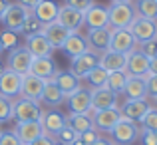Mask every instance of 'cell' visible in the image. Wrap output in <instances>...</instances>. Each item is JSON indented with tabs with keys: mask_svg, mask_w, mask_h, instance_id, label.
Returning <instances> with one entry per match:
<instances>
[{
	"mask_svg": "<svg viewBox=\"0 0 157 145\" xmlns=\"http://www.w3.org/2000/svg\"><path fill=\"white\" fill-rule=\"evenodd\" d=\"M92 145H115L113 141H109V139H104V137H100L96 143H92Z\"/></svg>",
	"mask_w": 157,
	"mask_h": 145,
	"instance_id": "cell-49",
	"label": "cell"
},
{
	"mask_svg": "<svg viewBox=\"0 0 157 145\" xmlns=\"http://www.w3.org/2000/svg\"><path fill=\"white\" fill-rule=\"evenodd\" d=\"M22 32H24L26 36H32V34H38V32H42V24H40L38 20L32 16V12H30V16L26 18V22H24Z\"/></svg>",
	"mask_w": 157,
	"mask_h": 145,
	"instance_id": "cell-39",
	"label": "cell"
},
{
	"mask_svg": "<svg viewBox=\"0 0 157 145\" xmlns=\"http://www.w3.org/2000/svg\"><path fill=\"white\" fill-rule=\"evenodd\" d=\"M0 42H2V50H12L18 46V34L10 30H4L0 34Z\"/></svg>",
	"mask_w": 157,
	"mask_h": 145,
	"instance_id": "cell-38",
	"label": "cell"
},
{
	"mask_svg": "<svg viewBox=\"0 0 157 145\" xmlns=\"http://www.w3.org/2000/svg\"><path fill=\"white\" fill-rule=\"evenodd\" d=\"M44 86L46 82L42 78L34 76V74H24L22 76V90H20V97H26V99H34V101H40L44 92Z\"/></svg>",
	"mask_w": 157,
	"mask_h": 145,
	"instance_id": "cell-13",
	"label": "cell"
},
{
	"mask_svg": "<svg viewBox=\"0 0 157 145\" xmlns=\"http://www.w3.org/2000/svg\"><path fill=\"white\" fill-rule=\"evenodd\" d=\"M139 123H141V129L157 133V109H155V107H149V111L141 117Z\"/></svg>",
	"mask_w": 157,
	"mask_h": 145,
	"instance_id": "cell-36",
	"label": "cell"
},
{
	"mask_svg": "<svg viewBox=\"0 0 157 145\" xmlns=\"http://www.w3.org/2000/svg\"><path fill=\"white\" fill-rule=\"evenodd\" d=\"M14 119V99L0 96V123Z\"/></svg>",
	"mask_w": 157,
	"mask_h": 145,
	"instance_id": "cell-34",
	"label": "cell"
},
{
	"mask_svg": "<svg viewBox=\"0 0 157 145\" xmlns=\"http://www.w3.org/2000/svg\"><path fill=\"white\" fill-rule=\"evenodd\" d=\"M30 145H54V139H52V137H48V135L44 133V135H40L36 141H32Z\"/></svg>",
	"mask_w": 157,
	"mask_h": 145,
	"instance_id": "cell-45",
	"label": "cell"
},
{
	"mask_svg": "<svg viewBox=\"0 0 157 145\" xmlns=\"http://www.w3.org/2000/svg\"><path fill=\"white\" fill-rule=\"evenodd\" d=\"M14 133L22 145H30L40 135H44V129H42V123L40 121H16Z\"/></svg>",
	"mask_w": 157,
	"mask_h": 145,
	"instance_id": "cell-14",
	"label": "cell"
},
{
	"mask_svg": "<svg viewBox=\"0 0 157 145\" xmlns=\"http://www.w3.org/2000/svg\"><path fill=\"white\" fill-rule=\"evenodd\" d=\"M100 66L107 72H121L127 66V54H119L113 50H107V52L100 54Z\"/></svg>",
	"mask_w": 157,
	"mask_h": 145,
	"instance_id": "cell-26",
	"label": "cell"
},
{
	"mask_svg": "<svg viewBox=\"0 0 157 145\" xmlns=\"http://www.w3.org/2000/svg\"><path fill=\"white\" fill-rule=\"evenodd\" d=\"M68 105H70V111L72 113H88L92 111V90H86V88H80L68 96Z\"/></svg>",
	"mask_w": 157,
	"mask_h": 145,
	"instance_id": "cell-18",
	"label": "cell"
},
{
	"mask_svg": "<svg viewBox=\"0 0 157 145\" xmlns=\"http://www.w3.org/2000/svg\"><path fill=\"white\" fill-rule=\"evenodd\" d=\"M42 34L48 38V42L54 46V50H56V48L62 50L66 38L70 36V30L64 28L60 22H50V24H46V26H42Z\"/></svg>",
	"mask_w": 157,
	"mask_h": 145,
	"instance_id": "cell-25",
	"label": "cell"
},
{
	"mask_svg": "<svg viewBox=\"0 0 157 145\" xmlns=\"http://www.w3.org/2000/svg\"><path fill=\"white\" fill-rule=\"evenodd\" d=\"M30 12H32V16H34L42 26H46V24H50V22H56L58 12H60V6H58L56 0H40Z\"/></svg>",
	"mask_w": 157,
	"mask_h": 145,
	"instance_id": "cell-16",
	"label": "cell"
},
{
	"mask_svg": "<svg viewBox=\"0 0 157 145\" xmlns=\"http://www.w3.org/2000/svg\"><path fill=\"white\" fill-rule=\"evenodd\" d=\"M62 50H64L70 58H74V56H80V54L88 52L90 46H88V40H86L84 36H80L78 32H70V36L66 38Z\"/></svg>",
	"mask_w": 157,
	"mask_h": 145,
	"instance_id": "cell-28",
	"label": "cell"
},
{
	"mask_svg": "<svg viewBox=\"0 0 157 145\" xmlns=\"http://www.w3.org/2000/svg\"><path fill=\"white\" fill-rule=\"evenodd\" d=\"M139 137H141V145H157V133L153 131H139Z\"/></svg>",
	"mask_w": 157,
	"mask_h": 145,
	"instance_id": "cell-44",
	"label": "cell"
},
{
	"mask_svg": "<svg viewBox=\"0 0 157 145\" xmlns=\"http://www.w3.org/2000/svg\"><path fill=\"white\" fill-rule=\"evenodd\" d=\"M64 99H66V96L60 92V88H58L54 82H46L42 97H40V103H42V105H48V107H56V105H60Z\"/></svg>",
	"mask_w": 157,
	"mask_h": 145,
	"instance_id": "cell-29",
	"label": "cell"
},
{
	"mask_svg": "<svg viewBox=\"0 0 157 145\" xmlns=\"http://www.w3.org/2000/svg\"><path fill=\"white\" fill-rule=\"evenodd\" d=\"M20 90H22V76L12 70H4L0 74V96L16 99L20 97Z\"/></svg>",
	"mask_w": 157,
	"mask_h": 145,
	"instance_id": "cell-10",
	"label": "cell"
},
{
	"mask_svg": "<svg viewBox=\"0 0 157 145\" xmlns=\"http://www.w3.org/2000/svg\"><path fill=\"white\" fill-rule=\"evenodd\" d=\"M133 8L137 16L157 22V0H137L133 4Z\"/></svg>",
	"mask_w": 157,
	"mask_h": 145,
	"instance_id": "cell-31",
	"label": "cell"
},
{
	"mask_svg": "<svg viewBox=\"0 0 157 145\" xmlns=\"http://www.w3.org/2000/svg\"><path fill=\"white\" fill-rule=\"evenodd\" d=\"M42 103L26 97L14 99V119L16 121H40L42 117Z\"/></svg>",
	"mask_w": 157,
	"mask_h": 145,
	"instance_id": "cell-3",
	"label": "cell"
},
{
	"mask_svg": "<svg viewBox=\"0 0 157 145\" xmlns=\"http://www.w3.org/2000/svg\"><path fill=\"white\" fill-rule=\"evenodd\" d=\"M127 78H129V74H127L125 70H121V72H109L105 88L111 90V92H115V93H123V88H125Z\"/></svg>",
	"mask_w": 157,
	"mask_h": 145,
	"instance_id": "cell-32",
	"label": "cell"
},
{
	"mask_svg": "<svg viewBox=\"0 0 157 145\" xmlns=\"http://www.w3.org/2000/svg\"><path fill=\"white\" fill-rule=\"evenodd\" d=\"M107 76H109V72L104 70L101 66H96V68L92 70V72L86 76V80H88L90 84V90H98V88H104L107 84Z\"/></svg>",
	"mask_w": 157,
	"mask_h": 145,
	"instance_id": "cell-33",
	"label": "cell"
},
{
	"mask_svg": "<svg viewBox=\"0 0 157 145\" xmlns=\"http://www.w3.org/2000/svg\"><path fill=\"white\" fill-rule=\"evenodd\" d=\"M66 119H68V125L72 127L78 135H82L84 131H88V129L94 127L92 117H90L88 113H72V111H70V115H66Z\"/></svg>",
	"mask_w": 157,
	"mask_h": 145,
	"instance_id": "cell-30",
	"label": "cell"
},
{
	"mask_svg": "<svg viewBox=\"0 0 157 145\" xmlns=\"http://www.w3.org/2000/svg\"><path fill=\"white\" fill-rule=\"evenodd\" d=\"M0 145H22L14 131H0Z\"/></svg>",
	"mask_w": 157,
	"mask_h": 145,
	"instance_id": "cell-41",
	"label": "cell"
},
{
	"mask_svg": "<svg viewBox=\"0 0 157 145\" xmlns=\"http://www.w3.org/2000/svg\"><path fill=\"white\" fill-rule=\"evenodd\" d=\"M16 2H18L20 6H24V8H26V10H32V8H34L36 4L40 2V0H16Z\"/></svg>",
	"mask_w": 157,
	"mask_h": 145,
	"instance_id": "cell-46",
	"label": "cell"
},
{
	"mask_svg": "<svg viewBox=\"0 0 157 145\" xmlns=\"http://www.w3.org/2000/svg\"><path fill=\"white\" fill-rule=\"evenodd\" d=\"M147 76H157V56L149 58V72H147Z\"/></svg>",
	"mask_w": 157,
	"mask_h": 145,
	"instance_id": "cell-47",
	"label": "cell"
},
{
	"mask_svg": "<svg viewBox=\"0 0 157 145\" xmlns=\"http://www.w3.org/2000/svg\"><path fill=\"white\" fill-rule=\"evenodd\" d=\"M111 2H131V0H111Z\"/></svg>",
	"mask_w": 157,
	"mask_h": 145,
	"instance_id": "cell-52",
	"label": "cell"
},
{
	"mask_svg": "<svg viewBox=\"0 0 157 145\" xmlns=\"http://www.w3.org/2000/svg\"><path fill=\"white\" fill-rule=\"evenodd\" d=\"M125 99H147V84L145 76H129L123 88Z\"/></svg>",
	"mask_w": 157,
	"mask_h": 145,
	"instance_id": "cell-24",
	"label": "cell"
},
{
	"mask_svg": "<svg viewBox=\"0 0 157 145\" xmlns=\"http://www.w3.org/2000/svg\"><path fill=\"white\" fill-rule=\"evenodd\" d=\"M26 48L34 58H48V56H52V52H54V46L48 42V38L42 32L26 36Z\"/></svg>",
	"mask_w": 157,
	"mask_h": 145,
	"instance_id": "cell-20",
	"label": "cell"
},
{
	"mask_svg": "<svg viewBox=\"0 0 157 145\" xmlns=\"http://www.w3.org/2000/svg\"><path fill=\"white\" fill-rule=\"evenodd\" d=\"M40 123H42V129L48 137H56V133L62 129V127L68 123L66 115L62 113L56 107H50V109L42 111V117H40Z\"/></svg>",
	"mask_w": 157,
	"mask_h": 145,
	"instance_id": "cell-9",
	"label": "cell"
},
{
	"mask_svg": "<svg viewBox=\"0 0 157 145\" xmlns=\"http://www.w3.org/2000/svg\"><path fill=\"white\" fill-rule=\"evenodd\" d=\"M84 24L88 26V30L109 26V14H107V8L101 6V4L94 2L92 6L84 12Z\"/></svg>",
	"mask_w": 157,
	"mask_h": 145,
	"instance_id": "cell-15",
	"label": "cell"
},
{
	"mask_svg": "<svg viewBox=\"0 0 157 145\" xmlns=\"http://www.w3.org/2000/svg\"><path fill=\"white\" fill-rule=\"evenodd\" d=\"M64 4L70 6V8H76V10H80V12H86L94 4V0H64Z\"/></svg>",
	"mask_w": 157,
	"mask_h": 145,
	"instance_id": "cell-40",
	"label": "cell"
},
{
	"mask_svg": "<svg viewBox=\"0 0 157 145\" xmlns=\"http://www.w3.org/2000/svg\"><path fill=\"white\" fill-rule=\"evenodd\" d=\"M137 48V40L133 38L127 28H111V40H109V50L119 54H129Z\"/></svg>",
	"mask_w": 157,
	"mask_h": 145,
	"instance_id": "cell-8",
	"label": "cell"
},
{
	"mask_svg": "<svg viewBox=\"0 0 157 145\" xmlns=\"http://www.w3.org/2000/svg\"><path fill=\"white\" fill-rule=\"evenodd\" d=\"M151 107H155V109H157V97L153 99V105H151Z\"/></svg>",
	"mask_w": 157,
	"mask_h": 145,
	"instance_id": "cell-53",
	"label": "cell"
},
{
	"mask_svg": "<svg viewBox=\"0 0 157 145\" xmlns=\"http://www.w3.org/2000/svg\"><path fill=\"white\" fill-rule=\"evenodd\" d=\"M109 107H119L117 105V93L104 88L92 90V109H109Z\"/></svg>",
	"mask_w": 157,
	"mask_h": 145,
	"instance_id": "cell-23",
	"label": "cell"
},
{
	"mask_svg": "<svg viewBox=\"0 0 157 145\" xmlns=\"http://www.w3.org/2000/svg\"><path fill=\"white\" fill-rule=\"evenodd\" d=\"M78 137H80V135H78L76 131H74L72 127H70L68 123H66V125H64V127H62V129L56 133V137H52V139L60 141L62 145H74V141H76Z\"/></svg>",
	"mask_w": 157,
	"mask_h": 145,
	"instance_id": "cell-35",
	"label": "cell"
},
{
	"mask_svg": "<svg viewBox=\"0 0 157 145\" xmlns=\"http://www.w3.org/2000/svg\"><path fill=\"white\" fill-rule=\"evenodd\" d=\"M4 70H6V64H4V62H2V60H0V74H2V72H4Z\"/></svg>",
	"mask_w": 157,
	"mask_h": 145,
	"instance_id": "cell-50",
	"label": "cell"
},
{
	"mask_svg": "<svg viewBox=\"0 0 157 145\" xmlns=\"http://www.w3.org/2000/svg\"><path fill=\"white\" fill-rule=\"evenodd\" d=\"M56 22H60L64 28H68L70 32H78L84 24V12L76 10V8H70V6H60V12H58V18Z\"/></svg>",
	"mask_w": 157,
	"mask_h": 145,
	"instance_id": "cell-19",
	"label": "cell"
},
{
	"mask_svg": "<svg viewBox=\"0 0 157 145\" xmlns=\"http://www.w3.org/2000/svg\"><path fill=\"white\" fill-rule=\"evenodd\" d=\"M8 6H10V2H8V0H0V20H2V16H4V12H6Z\"/></svg>",
	"mask_w": 157,
	"mask_h": 145,
	"instance_id": "cell-48",
	"label": "cell"
},
{
	"mask_svg": "<svg viewBox=\"0 0 157 145\" xmlns=\"http://www.w3.org/2000/svg\"><path fill=\"white\" fill-rule=\"evenodd\" d=\"M96 66H100V54L92 52V50H88V52L80 54V56H74L72 58V66H70V72L74 74L76 78H86L90 72H92Z\"/></svg>",
	"mask_w": 157,
	"mask_h": 145,
	"instance_id": "cell-7",
	"label": "cell"
},
{
	"mask_svg": "<svg viewBox=\"0 0 157 145\" xmlns=\"http://www.w3.org/2000/svg\"><path fill=\"white\" fill-rule=\"evenodd\" d=\"M145 84H147V97L155 99L157 97V76H145Z\"/></svg>",
	"mask_w": 157,
	"mask_h": 145,
	"instance_id": "cell-42",
	"label": "cell"
},
{
	"mask_svg": "<svg viewBox=\"0 0 157 145\" xmlns=\"http://www.w3.org/2000/svg\"><path fill=\"white\" fill-rule=\"evenodd\" d=\"M80 139H82V141H84L86 145H92V143H96L98 139H100V133H98V131H96V129L92 127V129L84 131V133L80 135Z\"/></svg>",
	"mask_w": 157,
	"mask_h": 145,
	"instance_id": "cell-43",
	"label": "cell"
},
{
	"mask_svg": "<svg viewBox=\"0 0 157 145\" xmlns=\"http://www.w3.org/2000/svg\"><path fill=\"white\" fill-rule=\"evenodd\" d=\"M90 117H92V123H94V129H96V131L109 133V131L115 127V123L121 119V111H119V107L92 109V111H90Z\"/></svg>",
	"mask_w": 157,
	"mask_h": 145,
	"instance_id": "cell-4",
	"label": "cell"
},
{
	"mask_svg": "<svg viewBox=\"0 0 157 145\" xmlns=\"http://www.w3.org/2000/svg\"><path fill=\"white\" fill-rule=\"evenodd\" d=\"M151 103L147 99H125L123 105H119V111L125 119H131V121H141V117L149 111Z\"/></svg>",
	"mask_w": 157,
	"mask_h": 145,
	"instance_id": "cell-17",
	"label": "cell"
},
{
	"mask_svg": "<svg viewBox=\"0 0 157 145\" xmlns=\"http://www.w3.org/2000/svg\"><path fill=\"white\" fill-rule=\"evenodd\" d=\"M0 54H2V42H0Z\"/></svg>",
	"mask_w": 157,
	"mask_h": 145,
	"instance_id": "cell-54",
	"label": "cell"
},
{
	"mask_svg": "<svg viewBox=\"0 0 157 145\" xmlns=\"http://www.w3.org/2000/svg\"><path fill=\"white\" fill-rule=\"evenodd\" d=\"M109 14V28H129L135 14V8L131 2H111L107 6Z\"/></svg>",
	"mask_w": 157,
	"mask_h": 145,
	"instance_id": "cell-1",
	"label": "cell"
},
{
	"mask_svg": "<svg viewBox=\"0 0 157 145\" xmlns=\"http://www.w3.org/2000/svg\"><path fill=\"white\" fill-rule=\"evenodd\" d=\"M30 74L42 78L44 82H52L54 76L58 74V66H56V62L52 60V56L34 58V60H32V66H30Z\"/></svg>",
	"mask_w": 157,
	"mask_h": 145,
	"instance_id": "cell-21",
	"label": "cell"
},
{
	"mask_svg": "<svg viewBox=\"0 0 157 145\" xmlns=\"http://www.w3.org/2000/svg\"><path fill=\"white\" fill-rule=\"evenodd\" d=\"M30 16V10H26L24 6H20L18 2H10V6L6 8V12H4L2 20L0 22L4 24V28L10 32H22L24 28V22H26V18Z\"/></svg>",
	"mask_w": 157,
	"mask_h": 145,
	"instance_id": "cell-6",
	"label": "cell"
},
{
	"mask_svg": "<svg viewBox=\"0 0 157 145\" xmlns=\"http://www.w3.org/2000/svg\"><path fill=\"white\" fill-rule=\"evenodd\" d=\"M125 72L129 74V76H147V72H149V58L143 56V54L135 48L133 52L127 54Z\"/></svg>",
	"mask_w": 157,
	"mask_h": 145,
	"instance_id": "cell-22",
	"label": "cell"
},
{
	"mask_svg": "<svg viewBox=\"0 0 157 145\" xmlns=\"http://www.w3.org/2000/svg\"><path fill=\"white\" fill-rule=\"evenodd\" d=\"M137 50L147 58H155L157 56V38H151V40H145V42H139L137 44Z\"/></svg>",
	"mask_w": 157,
	"mask_h": 145,
	"instance_id": "cell-37",
	"label": "cell"
},
{
	"mask_svg": "<svg viewBox=\"0 0 157 145\" xmlns=\"http://www.w3.org/2000/svg\"><path fill=\"white\" fill-rule=\"evenodd\" d=\"M32 60H34V56L28 52L26 46H16L10 50V54L6 58V70H12V72L24 76V74L30 72Z\"/></svg>",
	"mask_w": 157,
	"mask_h": 145,
	"instance_id": "cell-5",
	"label": "cell"
},
{
	"mask_svg": "<svg viewBox=\"0 0 157 145\" xmlns=\"http://www.w3.org/2000/svg\"><path fill=\"white\" fill-rule=\"evenodd\" d=\"M88 46L92 52L96 54H104L109 50V40H111V28L105 26V28H94V30H88Z\"/></svg>",
	"mask_w": 157,
	"mask_h": 145,
	"instance_id": "cell-12",
	"label": "cell"
},
{
	"mask_svg": "<svg viewBox=\"0 0 157 145\" xmlns=\"http://www.w3.org/2000/svg\"><path fill=\"white\" fill-rule=\"evenodd\" d=\"M127 30L133 34V38L139 42H145V40H151V38H157V22L153 20H147V18H141V16H135L131 26Z\"/></svg>",
	"mask_w": 157,
	"mask_h": 145,
	"instance_id": "cell-11",
	"label": "cell"
},
{
	"mask_svg": "<svg viewBox=\"0 0 157 145\" xmlns=\"http://www.w3.org/2000/svg\"><path fill=\"white\" fill-rule=\"evenodd\" d=\"M139 131L141 129L137 127V123L131 121V119H125L121 115V119L115 123V127L109 131V135H111V141L115 145H131L139 137Z\"/></svg>",
	"mask_w": 157,
	"mask_h": 145,
	"instance_id": "cell-2",
	"label": "cell"
},
{
	"mask_svg": "<svg viewBox=\"0 0 157 145\" xmlns=\"http://www.w3.org/2000/svg\"><path fill=\"white\" fill-rule=\"evenodd\" d=\"M54 84L60 88V92L64 93L66 97L68 96H72L76 90H80L82 86H80V78H76L72 72H58L56 76H54Z\"/></svg>",
	"mask_w": 157,
	"mask_h": 145,
	"instance_id": "cell-27",
	"label": "cell"
},
{
	"mask_svg": "<svg viewBox=\"0 0 157 145\" xmlns=\"http://www.w3.org/2000/svg\"><path fill=\"white\" fill-rule=\"evenodd\" d=\"M74 145H86V143H84V141H82V139H80V137H78V139H76V141H74Z\"/></svg>",
	"mask_w": 157,
	"mask_h": 145,
	"instance_id": "cell-51",
	"label": "cell"
}]
</instances>
